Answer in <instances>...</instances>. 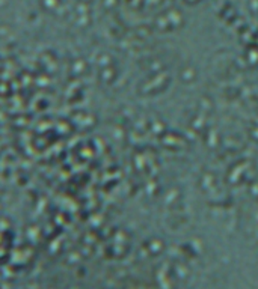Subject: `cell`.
Returning <instances> with one entry per match:
<instances>
[{"instance_id":"5b68a950","label":"cell","mask_w":258,"mask_h":289,"mask_svg":"<svg viewBox=\"0 0 258 289\" xmlns=\"http://www.w3.org/2000/svg\"><path fill=\"white\" fill-rule=\"evenodd\" d=\"M143 70H146V73H149V74H154V73H159V71L165 70V63L159 57L146 59V62L143 63Z\"/></svg>"},{"instance_id":"d6986e66","label":"cell","mask_w":258,"mask_h":289,"mask_svg":"<svg viewBox=\"0 0 258 289\" xmlns=\"http://www.w3.org/2000/svg\"><path fill=\"white\" fill-rule=\"evenodd\" d=\"M149 35H151V30H149L148 27L141 26V27L136 29V36H139V38H148Z\"/></svg>"},{"instance_id":"8fae6325","label":"cell","mask_w":258,"mask_h":289,"mask_svg":"<svg viewBox=\"0 0 258 289\" xmlns=\"http://www.w3.org/2000/svg\"><path fill=\"white\" fill-rule=\"evenodd\" d=\"M245 62L249 66H257L258 65V49L251 47L245 52Z\"/></svg>"},{"instance_id":"5bb4252c","label":"cell","mask_w":258,"mask_h":289,"mask_svg":"<svg viewBox=\"0 0 258 289\" xmlns=\"http://www.w3.org/2000/svg\"><path fill=\"white\" fill-rule=\"evenodd\" d=\"M213 107H214V104H213L211 98H208V97H202V98L198 101V108L201 110L202 113H205V115L211 112Z\"/></svg>"},{"instance_id":"7402d4cb","label":"cell","mask_w":258,"mask_h":289,"mask_svg":"<svg viewBox=\"0 0 258 289\" xmlns=\"http://www.w3.org/2000/svg\"><path fill=\"white\" fill-rule=\"evenodd\" d=\"M79 2H85V3H91L92 0H79Z\"/></svg>"},{"instance_id":"ba28073f","label":"cell","mask_w":258,"mask_h":289,"mask_svg":"<svg viewBox=\"0 0 258 289\" xmlns=\"http://www.w3.org/2000/svg\"><path fill=\"white\" fill-rule=\"evenodd\" d=\"M190 128L195 130L197 132H202V131H204V128H205V115H204L202 112L192 118V121H190Z\"/></svg>"},{"instance_id":"52a82bcc","label":"cell","mask_w":258,"mask_h":289,"mask_svg":"<svg viewBox=\"0 0 258 289\" xmlns=\"http://www.w3.org/2000/svg\"><path fill=\"white\" fill-rule=\"evenodd\" d=\"M197 76H198V73H197V70L193 68L192 65H186V66H183V68L180 70V80H181L184 84L192 83L193 80L197 79Z\"/></svg>"},{"instance_id":"3957f363","label":"cell","mask_w":258,"mask_h":289,"mask_svg":"<svg viewBox=\"0 0 258 289\" xmlns=\"http://www.w3.org/2000/svg\"><path fill=\"white\" fill-rule=\"evenodd\" d=\"M118 77V71L114 65H109V66H104V68H100V73H98V80L104 84H111L115 81V79Z\"/></svg>"},{"instance_id":"9a60e30c","label":"cell","mask_w":258,"mask_h":289,"mask_svg":"<svg viewBox=\"0 0 258 289\" xmlns=\"http://www.w3.org/2000/svg\"><path fill=\"white\" fill-rule=\"evenodd\" d=\"M180 201V191L177 188H172L171 191H168L166 194V204L169 205H177Z\"/></svg>"},{"instance_id":"2e32d148","label":"cell","mask_w":258,"mask_h":289,"mask_svg":"<svg viewBox=\"0 0 258 289\" xmlns=\"http://www.w3.org/2000/svg\"><path fill=\"white\" fill-rule=\"evenodd\" d=\"M165 122H162L160 119H156V121H151V124H149V130H151L154 134H162V132H165Z\"/></svg>"},{"instance_id":"4fadbf2b","label":"cell","mask_w":258,"mask_h":289,"mask_svg":"<svg viewBox=\"0 0 258 289\" xmlns=\"http://www.w3.org/2000/svg\"><path fill=\"white\" fill-rule=\"evenodd\" d=\"M204 139H205L207 146H210V148H214V146H218V145H219V136H218V132L214 131L213 128H210V130H207V131H205Z\"/></svg>"},{"instance_id":"44dd1931","label":"cell","mask_w":258,"mask_h":289,"mask_svg":"<svg viewBox=\"0 0 258 289\" xmlns=\"http://www.w3.org/2000/svg\"><path fill=\"white\" fill-rule=\"evenodd\" d=\"M184 2H186L187 5H193V3H198L200 0H184Z\"/></svg>"},{"instance_id":"7c38bea8","label":"cell","mask_w":258,"mask_h":289,"mask_svg":"<svg viewBox=\"0 0 258 289\" xmlns=\"http://www.w3.org/2000/svg\"><path fill=\"white\" fill-rule=\"evenodd\" d=\"M86 70H88V65H86V62L83 59H74L71 62V73L77 74V76H82L86 73Z\"/></svg>"},{"instance_id":"8992f818","label":"cell","mask_w":258,"mask_h":289,"mask_svg":"<svg viewBox=\"0 0 258 289\" xmlns=\"http://www.w3.org/2000/svg\"><path fill=\"white\" fill-rule=\"evenodd\" d=\"M200 185L204 191H211L216 188V176H214L211 172H205L202 176H201V181H200Z\"/></svg>"},{"instance_id":"7a4b0ae2","label":"cell","mask_w":258,"mask_h":289,"mask_svg":"<svg viewBox=\"0 0 258 289\" xmlns=\"http://www.w3.org/2000/svg\"><path fill=\"white\" fill-rule=\"evenodd\" d=\"M184 25V15L180 9H168L162 14H159L154 18V27L159 32H169V30H175Z\"/></svg>"},{"instance_id":"e0dca14e","label":"cell","mask_w":258,"mask_h":289,"mask_svg":"<svg viewBox=\"0 0 258 289\" xmlns=\"http://www.w3.org/2000/svg\"><path fill=\"white\" fill-rule=\"evenodd\" d=\"M114 59H112V56L111 54H101L98 59H97V63H98V66L100 68H104V66H109V65H114V62H112Z\"/></svg>"},{"instance_id":"ffe728a7","label":"cell","mask_w":258,"mask_h":289,"mask_svg":"<svg viewBox=\"0 0 258 289\" xmlns=\"http://www.w3.org/2000/svg\"><path fill=\"white\" fill-rule=\"evenodd\" d=\"M249 136L255 143H258V125H254L249 128Z\"/></svg>"},{"instance_id":"30bf717a","label":"cell","mask_w":258,"mask_h":289,"mask_svg":"<svg viewBox=\"0 0 258 289\" xmlns=\"http://www.w3.org/2000/svg\"><path fill=\"white\" fill-rule=\"evenodd\" d=\"M39 5L47 12H57L62 5V0H39Z\"/></svg>"},{"instance_id":"9c48e42d","label":"cell","mask_w":258,"mask_h":289,"mask_svg":"<svg viewBox=\"0 0 258 289\" xmlns=\"http://www.w3.org/2000/svg\"><path fill=\"white\" fill-rule=\"evenodd\" d=\"M190 270H189V266L183 262H178L174 265V268H172V276H174L175 279H187Z\"/></svg>"},{"instance_id":"6da1fadb","label":"cell","mask_w":258,"mask_h":289,"mask_svg":"<svg viewBox=\"0 0 258 289\" xmlns=\"http://www.w3.org/2000/svg\"><path fill=\"white\" fill-rule=\"evenodd\" d=\"M169 76L168 73L163 71H159V73H154V74H149L138 87V92L141 95H156V94H160L163 92L165 89L168 87L169 84Z\"/></svg>"},{"instance_id":"ac0fdd59","label":"cell","mask_w":258,"mask_h":289,"mask_svg":"<svg viewBox=\"0 0 258 289\" xmlns=\"http://www.w3.org/2000/svg\"><path fill=\"white\" fill-rule=\"evenodd\" d=\"M119 3V0H103V6L107 11H114Z\"/></svg>"},{"instance_id":"277c9868","label":"cell","mask_w":258,"mask_h":289,"mask_svg":"<svg viewBox=\"0 0 258 289\" xmlns=\"http://www.w3.org/2000/svg\"><path fill=\"white\" fill-rule=\"evenodd\" d=\"M145 247H146V252H148L149 256H156V255H160L165 250V242L160 238H151V239L146 241Z\"/></svg>"}]
</instances>
